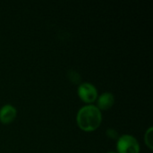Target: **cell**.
Masks as SVG:
<instances>
[{
    "label": "cell",
    "instance_id": "4",
    "mask_svg": "<svg viewBox=\"0 0 153 153\" xmlns=\"http://www.w3.org/2000/svg\"><path fill=\"white\" fill-rule=\"evenodd\" d=\"M16 117V109L12 105H5L0 109V120L4 124L11 123Z\"/></svg>",
    "mask_w": 153,
    "mask_h": 153
},
{
    "label": "cell",
    "instance_id": "7",
    "mask_svg": "<svg viewBox=\"0 0 153 153\" xmlns=\"http://www.w3.org/2000/svg\"><path fill=\"white\" fill-rule=\"evenodd\" d=\"M108 153H116V152H108Z\"/></svg>",
    "mask_w": 153,
    "mask_h": 153
},
{
    "label": "cell",
    "instance_id": "2",
    "mask_svg": "<svg viewBox=\"0 0 153 153\" xmlns=\"http://www.w3.org/2000/svg\"><path fill=\"white\" fill-rule=\"evenodd\" d=\"M117 150L119 153H139L140 145L134 136L126 134L118 139Z\"/></svg>",
    "mask_w": 153,
    "mask_h": 153
},
{
    "label": "cell",
    "instance_id": "6",
    "mask_svg": "<svg viewBox=\"0 0 153 153\" xmlns=\"http://www.w3.org/2000/svg\"><path fill=\"white\" fill-rule=\"evenodd\" d=\"M145 143L150 149H152V127H150L145 134Z\"/></svg>",
    "mask_w": 153,
    "mask_h": 153
},
{
    "label": "cell",
    "instance_id": "5",
    "mask_svg": "<svg viewBox=\"0 0 153 153\" xmlns=\"http://www.w3.org/2000/svg\"><path fill=\"white\" fill-rule=\"evenodd\" d=\"M114 101H115V99H114L113 94L110 92H105L100 97L98 100V106L101 109H108L113 106Z\"/></svg>",
    "mask_w": 153,
    "mask_h": 153
},
{
    "label": "cell",
    "instance_id": "3",
    "mask_svg": "<svg viewBox=\"0 0 153 153\" xmlns=\"http://www.w3.org/2000/svg\"><path fill=\"white\" fill-rule=\"evenodd\" d=\"M78 93L80 98L85 102H93L97 99V90L96 88L89 82H84L80 85L78 89Z\"/></svg>",
    "mask_w": 153,
    "mask_h": 153
},
{
    "label": "cell",
    "instance_id": "1",
    "mask_svg": "<svg viewBox=\"0 0 153 153\" xmlns=\"http://www.w3.org/2000/svg\"><path fill=\"white\" fill-rule=\"evenodd\" d=\"M102 116L99 108L89 105L82 108L77 114V123L84 131H93L101 123Z\"/></svg>",
    "mask_w": 153,
    "mask_h": 153
}]
</instances>
